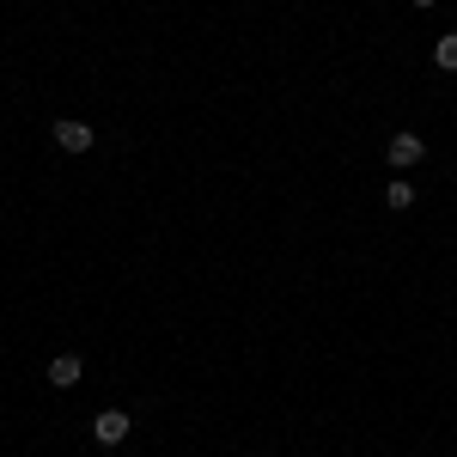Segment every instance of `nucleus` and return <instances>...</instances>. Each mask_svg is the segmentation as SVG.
Segmentation results:
<instances>
[{
	"label": "nucleus",
	"instance_id": "obj_5",
	"mask_svg": "<svg viewBox=\"0 0 457 457\" xmlns=\"http://www.w3.org/2000/svg\"><path fill=\"white\" fill-rule=\"evenodd\" d=\"M433 62H439V68H445V73H457V31H452V37H439V43H433Z\"/></svg>",
	"mask_w": 457,
	"mask_h": 457
},
{
	"label": "nucleus",
	"instance_id": "obj_7",
	"mask_svg": "<svg viewBox=\"0 0 457 457\" xmlns=\"http://www.w3.org/2000/svg\"><path fill=\"white\" fill-rule=\"evenodd\" d=\"M415 6H433V0H415Z\"/></svg>",
	"mask_w": 457,
	"mask_h": 457
},
{
	"label": "nucleus",
	"instance_id": "obj_2",
	"mask_svg": "<svg viewBox=\"0 0 457 457\" xmlns=\"http://www.w3.org/2000/svg\"><path fill=\"white\" fill-rule=\"evenodd\" d=\"M129 433H135V421H129L122 409H104V415L92 421V439H98V445H122Z\"/></svg>",
	"mask_w": 457,
	"mask_h": 457
},
{
	"label": "nucleus",
	"instance_id": "obj_4",
	"mask_svg": "<svg viewBox=\"0 0 457 457\" xmlns=\"http://www.w3.org/2000/svg\"><path fill=\"white\" fill-rule=\"evenodd\" d=\"M79 378H86V360H79V353H55V360H49V385L55 390H73Z\"/></svg>",
	"mask_w": 457,
	"mask_h": 457
},
{
	"label": "nucleus",
	"instance_id": "obj_6",
	"mask_svg": "<svg viewBox=\"0 0 457 457\" xmlns=\"http://www.w3.org/2000/svg\"><path fill=\"white\" fill-rule=\"evenodd\" d=\"M385 202H390L396 213H403V208H415V183H390V189H385Z\"/></svg>",
	"mask_w": 457,
	"mask_h": 457
},
{
	"label": "nucleus",
	"instance_id": "obj_3",
	"mask_svg": "<svg viewBox=\"0 0 457 457\" xmlns=\"http://www.w3.org/2000/svg\"><path fill=\"white\" fill-rule=\"evenodd\" d=\"M92 141H98V135H92V122H73V116L55 122V146H62V153H86Z\"/></svg>",
	"mask_w": 457,
	"mask_h": 457
},
{
	"label": "nucleus",
	"instance_id": "obj_1",
	"mask_svg": "<svg viewBox=\"0 0 457 457\" xmlns=\"http://www.w3.org/2000/svg\"><path fill=\"white\" fill-rule=\"evenodd\" d=\"M385 159L396 165V171H409V165H421V159H427V141H421V135H390Z\"/></svg>",
	"mask_w": 457,
	"mask_h": 457
}]
</instances>
